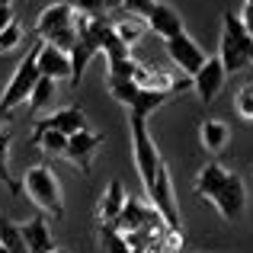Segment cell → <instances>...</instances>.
Here are the masks:
<instances>
[{"mask_svg":"<svg viewBox=\"0 0 253 253\" xmlns=\"http://www.w3.org/2000/svg\"><path fill=\"white\" fill-rule=\"evenodd\" d=\"M128 135H131V157H135V170L138 179H141V189L148 196L154 189V179L167 164L161 157V148H157L154 135L148 131V119L144 116H131L128 112Z\"/></svg>","mask_w":253,"mask_h":253,"instance_id":"obj_1","label":"cell"},{"mask_svg":"<svg viewBox=\"0 0 253 253\" xmlns=\"http://www.w3.org/2000/svg\"><path fill=\"white\" fill-rule=\"evenodd\" d=\"M19 192H26V199H29L42 215L64 218L61 183H58L55 170H51L48 164H39V167L23 170V176H19Z\"/></svg>","mask_w":253,"mask_h":253,"instance_id":"obj_2","label":"cell"},{"mask_svg":"<svg viewBox=\"0 0 253 253\" xmlns=\"http://www.w3.org/2000/svg\"><path fill=\"white\" fill-rule=\"evenodd\" d=\"M36 36H39V42L55 45V48H61V51L71 55V48L77 45V13H74V6H71L68 0L45 6L36 19Z\"/></svg>","mask_w":253,"mask_h":253,"instance_id":"obj_3","label":"cell"},{"mask_svg":"<svg viewBox=\"0 0 253 253\" xmlns=\"http://www.w3.org/2000/svg\"><path fill=\"white\" fill-rule=\"evenodd\" d=\"M218 58L224 64V74H241L244 68L253 64V39L244 29L241 16L224 13L221 16V42H218Z\"/></svg>","mask_w":253,"mask_h":253,"instance_id":"obj_4","label":"cell"},{"mask_svg":"<svg viewBox=\"0 0 253 253\" xmlns=\"http://www.w3.org/2000/svg\"><path fill=\"white\" fill-rule=\"evenodd\" d=\"M42 81V74H39V61H36V45H32L29 51H26V58L16 64V71H13V77L6 81L3 93H0V106H3L6 112H13L16 106H23L26 99L32 96V90H36V84Z\"/></svg>","mask_w":253,"mask_h":253,"instance_id":"obj_5","label":"cell"},{"mask_svg":"<svg viewBox=\"0 0 253 253\" xmlns=\"http://www.w3.org/2000/svg\"><path fill=\"white\" fill-rule=\"evenodd\" d=\"M167 55H170V61L179 68V74L183 77H192L199 68L205 64V51H202V45L196 42V39L189 36V32H179V36H173V39H167Z\"/></svg>","mask_w":253,"mask_h":253,"instance_id":"obj_6","label":"cell"},{"mask_svg":"<svg viewBox=\"0 0 253 253\" xmlns=\"http://www.w3.org/2000/svg\"><path fill=\"white\" fill-rule=\"evenodd\" d=\"M211 205L218 209V215L224 221H237L244 215V209H247V186H244V179L237 173H231L224 179V186L211 196Z\"/></svg>","mask_w":253,"mask_h":253,"instance_id":"obj_7","label":"cell"},{"mask_svg":"<svg viewBox=\"0 0 253 253\" xmlns=\"http://www.w3.org/2000/svg\"><path fill=\"white\" fill-rule=\"evenodd\" d=\"M224 81H228V74H224L221 58L211 55V58H205V64L196 71V74H192V93H196L202 103H211V99L221 93Z\"/></svg>","mask_w":253,"mask_h":253,"instance_id":"obj_8","label":"cell"},{"mask_svg":"<svg viewBox=\"0 0 253 253\" xmlns=\"http://www.w3.org/2000/svg\"><path fill=\"white\" fill-rule=\"evenodd\" d=\"M36 61H39V74L48 81H71V55L55 45L36 42Z\"/></svg>","mask_w":253,"mask_h":253,"instance_id":"obj_9","label":"cell"},{"mask_svg":"<svg viewBox=\"0 0 253 253\" xmlns=\"http://www.w3.org/2000/svg\"><path fill=\"white\" fill-rule=\"evenodd\" d=\"M99 144H103V135L93 131V128H84V131H77V135L68 138V151H64V157H68L74 167H81L86 173L93 167V157H96Z\"/></svg>","mask_w":253,"mask_h":253,"instance_id":"obj_10","label":"cell"},{"mask_svg":"<svg viewBox=\"0 0 253 253\" xmlns=\"http://www.w3.org/2000/svg\"><path fill=\"white\" fill-rule=\"evenodd\" d=\"M125 202H128V196H125V186L122 179H109L106 183V189L99 192V224L103 228H116L119 218H122L125 211Z\"/></svg>","mask_w":253,"mask_h":253,"instance_id":"obj_11","label":"cell"},{"mask_svg":"<svg viewBox=\"0 0 253 253\" xmlns=\"http://www.w3.org/2000/svg\"><path fill=\"white\" fill-rule=\"evenodd\" d=\"M36 125H39V128L61 131V135H68V138L77 135V131H84V128H90L81 106H61V109H55V112H48V116H42Z\"/></svg>","mask_w":253,"mask_h":253,"instance_id":"obj_12","label":"cell"},{"mask_svg":"<svg viewBox=\"0 0 253 253\" xmlns=\"http://www.w3.org/2000/svg\"><path fill=\"white\" fill-rule=\"evenodd\" d=\"M144 26H148L154 36H161L164 42H167V39H173V36H179V32H186L183 16H179V13L173 10L170 3H164V0H157V3H154V10L148 13Z\"/></svg>","mask_w":253,"mask_h":253,"instance_id":"obj_13","label":"cell"},{"mask_svg":"<svg viewBox=\"0 0 253 253\" xmlns=\"http://www.w3.org/2000/svg\"><path fill=\"white\" fill-rule=\"evenodd\" d=\"M19 231H23V241H26V247H29V253H51V250H55L51 228H48V221H45V215L23 221Z\"/></svg>","mask_w":253,"mask_h":253,"instance_id":"obj_14","label":"cell"},{"mask_svg":"<svg viewBox=\"0 0 253 253\" xmlns=\"http://www.w3.org/2000/svg\"><path fill=\"white\" fill-rule=\"evenodd\" d=\"M199 141H202V148L209 151V154H221L231 141L228 122H221V119H202V125H199Z\"/></svg>","mask_w":253,"mask_h":253,"instance_id":"obj_15","label":"cell"},{"mask_svg":"<svg viewBox=\"0 0 253 253\" xmlns=\"http://www.w3.org/2000/svg\"><path fill=\"white\" fill-rule=\"evenodd\" d=\"M228 176H231V170H224L218 161L205 164V167L196 173V196H202V199H209V202H211V196L224 186V179H228Z\"/></svg>","mask_w":253,"mask_h":253,"instance_id":"obj_16","label":"cell"},{"mask_svg":"<svg viewBox=\"0 0 253 253\" xmlns=\"http://www.w3.org/2000/svg\"><path fill=\"white\" fill-rule=\"evenodd\" d=\"M32 144H36V148L42 151L48 161H58V157H64V151H68V135L32 125Z\"/></svg>","mask_w":253,"mask_h":253,"instance_id":"obj_17","label":"cell"},{"mask_svg":"<svg viewBox=\"0 0 253 253\" xmlns=\"http://www.w3.org/2000/svg\"><path fill=\"white\" fill-rule=\"evenodd\" d=\"M112 29H116V36H119V42L125 45V48H135L138 42L144 39V32H148V26L141 23V19H131V16H122V19H116L112 23Z\"/></svg>","mask_w":253,"mask_h":253,"instance_id":"obj_18","label":"cell"},{"mask_svg":"<svg viewBox=\"0 0 253 253\" xmlns=\"http://www.w3.org/2000/svg\"><path fill=\"white\" fill-rule=\"evenodd\" d=\"M55 96H58V84L48 81V77H42V81L36 84V90H32V96L26 99V106H29L32 112H42V109H48V106L55 103Z\"/></svg>","mask_w":253,"mask_h":253,"instance_id":"obj_19","label":"cell"},{"mask_svg":"<svg viewBox=\"0 0 253 253\" xmlns=\"http://www.w3.org/2000/svg\"><path fill=\"white\" fill-rule=\"evenodd\" d=\"M0 244L6 247V253H29L23 241V231H19L16 221H10V218H0Z\"/></svg>","mask_w":253,"mask_h":253,"instance_id":"obj_20","label":"cell"},{"mask_svg":"<svg viewBox=\"0 0 253 253\" xmlns=\"http://www.w3.org/2000/svg\"><path fill=\"white\" fill-rule=\"evenodd\" d=\"M0 183L6 189L19 192V179H13V173H10V128L0 135Z\"/></svg>","mask_w":253,"mask_h":253,"instance_id":"obj_21","label":"cell"},{"mask_svg":"<svg viewBox=\"0 0 253 253\" xmlns=\"http://www.w3.org/2000/svg\"><path fill=\"white\" fill-rule=\"evenodd\" d=\"M99 237H103V244H106L109 253H141V250L131 247L128 237H125L119 228H103V224H99Z\"/></svg>","mask_w":253,"mask_h":253,"instance_id":"obj_22","label":"cell"},{"mask_svg":"<svg viewBox=\"0 0 253 253\" xmlns=\"http://www.w3.org/2000/svg\"><path fill=\"white\" fill-rule=\"evenodd\" d=\"M183 250V231H164L157 241H151L148 244V250L144 253H179Z\"/></svg>","mask_w":253,"mask_h":253,"instance_id":"obj_23","label":"cell"},{"mask_svg":"<svg viewBox=\"0 0 253 253\" xmlns=\"http://www.w3.org/2000/svg\"><path fill=\"white\" fill-rule=\"evenodd\" d=\"M234 112H237V119L253 125V84H244L234 93Z\"/></svg>","mask_w":253,"mask_h":253,"instance_id":"obj_24","label":"cell"},{"mask_svg":"<svg viewBox=\"0 0 253 253\" xmlns=\"http://www.w3.org/2000/svg\"><path fill=\"white\" fill-rule=\"evenodd\" d=\"M23 39H26V32H23V26L13 19L10 26H6L3 32H0V55H10V51H16L19 45H23Z\"/></svg>","mask_w":253,"mask_h":253,"instance_id":"obj_25","label":"cell"},{"mask_svg":"<svg viewBox=\"0 0 253 253\" xmlns=\"http://www.w3.org/2000/svg\"><path fill=\"white\" fill-rule=\"evenodd\" d=\"M157 0H119V13L122 16H131V19H148V13L154 10Z\"/></svg>","mask_w":253,"mask_h":253,"instance_id":"obj_26","label":"cell"},{"mask_svg":"<svg viewBox=\"0 0 253 253\" xmlns=\"http://www.w3.org/2000/svg\"><path fill=\"white\" fill-rule=\"evenodd\" d=\"M13 19H16V16H13V6H0V32H3Z\"/></svg>","mask_w":253,"mask_h":253,"instance_id":"obj_27","label":"cell"},{"mask_svg":"<svg viewBox=\"0 0 253 253\" xmlns=\"http://www.w3.org/2000/svg\"><path fill=\"white\" fill-rule=\"evenodd\" d=\"M241 23H244V29L250 32V39H253V10H241Z\"/></svg>","mask_w":253,"mask_h":253,"instance_id":"obj_28","label":"cell"},{"mask_svg":"<svg viewBox=\"0 0 253 253\" xmlns=\"http://www.w3.org/2000/svg\"><path fill=\"white\" fill-rule=\"evenodd\" d=\"M10 116H13V112H6L3 106H0V135L6 131V122H10Z\"/></svg>","mask_w":253,"mask_h":253,"instance_id":"obj_29","label":"cell"},{"mask_svg":"<svg viewBox=\"0 0 253 253\" xmlns=\"http://www.w3.org/2000/svg\"><path fill=\"white\" fill-rule=\"evenodd\" d=\"M244 10H253V0H244Z\"/></svg>","mask_w":253,"mask_h":253,"instance_id":"obj_30","label":"cell"},{"mask_svg":"<svg viewBox=\"0 0 253 253\" xmlns=\"http://www.w3.org/2000/svg\"><path fill=\"white\" fill-rule=\"evenodd\" d=\"M13 3V0H0V6H10Z\"/></svg>","mask_w":253,"mask_h":253,"instance_id":"obj_31","label":"cell"},{"mask_svg":"<svg viewBox=\"0 0 253 253\" xmlns=\"http://www.w3.org/2000/svg\"><path fill=\"white\" fill-rule=\"evenodd\" d=\"M51 253H68V250H61V247H55V250H51Z\"/></svg>","mask_w":253,"mask_h":253,"instance_id":"obj_32","label":"cell"},{"mask_svg":"<svg viewBox=\"0 0 253 253\" xmlns=\"http://www.w3.org/2000/svg\"><path fill=\"white\" fill-rule=\"evenodd\" d=\"M0 253H6V247H3V244H0Z\"/></svg>","mask_w":253,"mask_h":253,"instance_id":"obj_33","label":"cell"}]
</instances>
